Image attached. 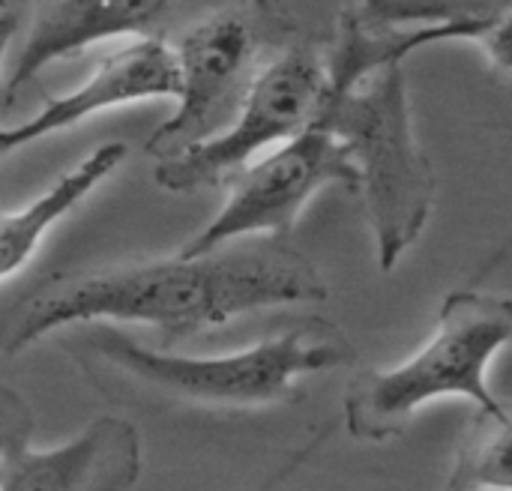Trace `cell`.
<instances>
[{"instance_id": "1", "label": "cell", "mask_w": 512, "mask_h": 491, "mask_svg": "<svg viewBox=\"0 0 512 491\" xmlns=\"http://www.w3.org/2000/svg\"><path fill=\"white\" fill-rule=\"evenodd\" d=\"M327 300L315 264L285 240L258 237L198 258H156L87 273H54L0 309V354L15 357L48 333L129 321L183 336L237 315Z\"/></svg>"}, {"instance_id": "2", "label": "cell", "mask_w": 512, "mask_h": 491, "mask_svg": "<svg viewBox=\"0 0 512 491\" xmlns=\"http://www.w3.org/2000/svg\"><path fill=\"white\" fill-rule=\"evenodd\" d=\"M102 390L186 408H270L303 399L297 378L354 363L339 327L309 318L276 339L222 357H183L138 345L108 324H81L63 345Z\"/></svg>"}, {"instance_id": "3", "label": "cell", "mask_w": 512, "mask_h": 491, "mask_svg": "<svg viewBox=\"0 0 512 491\" xmlns=\"http://www.w3.org/2000/svg\"><path fill=\"white\" fill-rule=\"evenodd\" d=\"M512 342V297L453 291L438 315L435 336L393 369H363L345 393V426L354 441L399 438L411 417L441 399L465 396L477 411H498L486 387L492 357Z\"/></svg>"}, {"instance_id": "4", "label": "cell", "mask_w": 512, "mask_h": 491, "mask_svg": "<svg viewBox=\"0 0 512 491\" xmlns=\"http://www.w3.org/2000/svg\"><path fill=\"white\" fill-rule=\"evenodd\" d=\"M315 129L339 138L357 165L378 264L390 273L423 234L438 192L435 168L411 129L402 63L384 66L345 93H327Z\"/></svg>"}, {"instance_id": "5", "label": "cell", "mask_w": 512, "mask_h": 491, "mask_svg": "<svg viewBox=\"0 0 512 491\" xmlns=\"http://www.w3.org/2000/svg\"><path fill=\"white\" fill-rule=\"evenodd\" d=\"M288 30L291 24L270 6H225L189 27L174 51L177 111L153 129L144 153L165 162L228 132Z\"/></svg>"}, {"instance_id": "6", "label": "cell", "mask_w": 512, "mask_h": 491, "mask_svg": "<svg viewBox=\"0 0 512 491\" xmlns=\"http://www.w3.org/2000/svg\"><path fill=\"white\" fill-rule=\"evenodd\" d=\"M324 51L312 42L285 45L255 78L231 129L174 159L156 162V186L165 192L225 186L270 144H285L315 129L330 93Z\"/></svg>"}, {"instance_id": "7", "label": "cell", "mask_w": 512, "mask_h": 491, "mask_svg": "<svg viewBox=\"0 0 512 491\" xmlns=\"http://www.w3.org/2000/svg\"><path fill=\"white\" fill-rule=\"evenodd\" d=\"M324 186L360 192V174L339 138L324 129H306L303 135L240 168L222 186L225 204L216 219L201 234L186 240L177 255H210L234 240H285L300 210Z\"/></svg>"}, {"instance_id": "8", "label": "cell", "mask_w": 512, "mask_h": 491, "mask_svg": "<svg viewBox=\"0 0 512 491\" xmlns=\"http://www.w3.org/2000/svg\"><path fill=\"white\" fill-rule=\"evenodd\" d=\"M180 66L174 48L159 36H141L126 48L108 54L102 66L72 93L48 99L27 123L0 126V159L87 120L96 111L129 105L141 99H177Z\"/></svg>"}, {"instance_id": "9", "label": "cell", "mask_w": 512, "mask_h": 491, "mask_svg": "<svg viewBox=\"0 0 512 491\" xmlns=\"http://www.w3.org/2000/svg\"><path fill=\"white\" fill-rule=\"evenodd\" d=\"M141 435L123 417H99L54 450H18L0 491H129L141 477Z\"/></svg>"}, {"instance_id": "10", "label": "cell", "mask_w": 512, "mask_h": 491, "mask_svg": "<svg viewBox=\"0 0 512 491\" xmlns=\"http://www.w3.org/2000/svg\"><path fill=\"white\" fill-rule=\"evenodd\" d=\"M165 9H168V3H162V0L33 3L24 45H21L15 63H12V72L6 78L9 102L33 75H39L54 60H63L93 42L147 33L165 15Z\"/></svg>"}, {"instance_id": "11", "label": "cell", "mask_w": 512, "mask_h": 491, "mask_svg": "<svg viewBox=\"0 0 512 491\" xmlns=\"http://www.w3.org/2000/svg\"><path fill=\"white\" fill-rule=\"evenodd\" d=\"M129 159L123 141H108L90 150L72 171H63L42 195L27 201L21 210L0 213V282L15 276L36 252L42 237L72 213L105 177H111Z\"/></svg>"}, {"instance_id": "12", "label": "cell", "mask_w": 512, "mask_h": 491, "mask_svg": "<svg viewBox=\"0 0 512 491\" xmlns=\"http://www.w3.org/2000/svg\"><path fill=\"white\" fill-rule=\"evenodd\" d=\"M444 491H512V402L474 414Z\"/></svg>"}, {"instance_id": "13", "label": "cell", "mask_w": 512, "mask_h": 491, "mask_svg": "<svg viewBox=\"0 0 512 491\" xmlns=\"http://www.w3.org/2000/svg\"><path fill=\"white\" fill-rule=\"evenodd\" d=\"M33 426L36 423L27 399L18 390L0 384V474L18 450L30 447Z\"/></svg>"}, {"instance_id": "14", "label": "cell", "mask_w": 512, "mask_h": 491, "mask_svg": "<svg viewBox=\"0 0 512 491\" xmlns=\"http://www.w3.org/2000/svg\"><path fill=\"white\" fill-rule=\"evenodd\" d=\"M480 45L486 48L492 66L504 69V72H512V6L507 9H498L492 27L483 33Z\"/></svg>"}, {"instance_id": "15", "label": "cell", "mask_w": 512, "mask_h": 491, "mask_svg": "<svg viewBox=\"0 0 512 491\" xmlns=\"http://www.w3.org/2000/svg\"><path fill=\"white\" fill-rule=\"evenodd\" d=\"M18 24H21V12L18 9H0V66H3V57H6V48L9 42L15 39L18 33ZM9 105V96H6V81L0 78V114L3 108Z\"/></svg>"}]
</instances>
